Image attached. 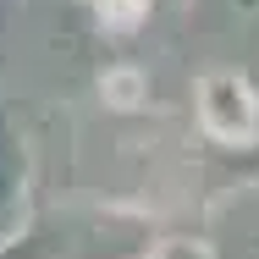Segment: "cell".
<instances>
[{"mask_svg": "<svg viewBox=\"0 0 259 259\" xmlns=\"http://www.w3.org/2000/svg\"><path fill=\"white\" fill-rule=\"evenodd\" d=\"M199 110H204V127L215 138H248L254 133V94L237 77H209Z\"/></svg>", "mask_w": 259, "mask_h": 259, "instance_id": "6da1fadb", "label": "cell"}, {"mask_svg": "<svg viewBox=\"0 0 259 259\" xmlns=\"http://www.w3.org/2000/svg\"><path fill=\"white\" fill-rule=\"evenodd\" d=\"M100 11L110 17V22H133V17L144 11V0H100Z\"/></svg>", "mask_w": 259, "mask_h": 259, "instance_id": "7a4b0ae2", "label": "cell"}]
</instances>
